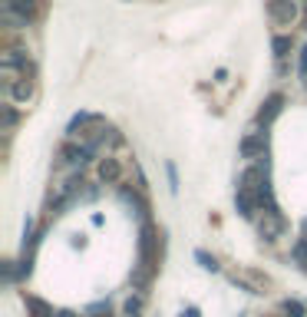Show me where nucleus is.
I'll use <instances>...</instances> for the list:
<instances>
[{
    "mask_svg": "<svg viewBox=\"0 0 307 317\" xmlns=\"http://www.w3.org/2000/svg\"><path fill=\"white\" fill-rule=\"evenodd\" d=\"M238 149H241V155L244 159H258V155H268V136H264V132H254V136H248V139H241V145H238Z\"/></svg>",
    "mask_w": 307,
    "mask_h": 317,
    "instance_id": "f257e3e1",
    "label": "nucleus"
},
{
    "mask_svg": "<svg viewBox=\"0 0 307 317\" xmlns=\"http://www.w3.org/2000/svg\"><path fill=\"white\" fill-rule=\"evenodd\" d=\"M281 106H284V96H281V93H271V96L264 99L261 112H258V122H261V126L274 122V119H277V112H281Z\"/></svg>",
    "mask_w": 307,
    "mask_h": 317,
    "instance_id": "f03ea898",
    "label": "nucleus"
},
{
    "mask_svg": "<svg viewBox=\"0 0 307 317\" xmlns=\"http://www.w3.org/2000/svg\"><path fill=\"white\" fill-rule=\"evenodd\" d=\"M264 215H268V221H261V235L268 241H274L284 231V218H281V211H264Z\"/></svg>",
    "mask_w": 307,
    "mask_h": 317,
    "instance_id": "7ed1b4c3",
    "label": "nucleus"
},
{
    "mask_svg": "<svg viewBox=\"0 0 307 317\" xmlns=\"http://www.w3.org/2000/svg\"><path fill=\"white\" fill-rule=\"evenodd\" d=\"M271 13H274L277 23H291L294 20V3H291V0H274V3H271Z\"/></svg>",
    "mask_w": 307,
    "mask_h": 317,
    "instance_id": "20e7f679",
    "label": "nucleus"
},
{
    "mask_svg": "<svg viewBox=\"0 0 307 317\" xmlns=\"http://www.w3.org/2000/svg\"><path fill=\"white\" fill-rule=\"evenodd\" d=\"M27 314L30 317H53V307L46 304V301H40V297H27Z\"/></svg>",
    "mask_w": 307,
    "mask_h": 317,
    "instance_id": "39448f33",
    "label": "nucleus"
},
{
    "mask_svg": "<svg viewBox=\"0 0 307 317\" xmlns=\"http://www.w3.org/2000/svg\"><path fill=\"white\" fill-rule=\"evenodd\" d=\"M119 175H122V169H119V162H116V159H106V162L99 165V178H102V182H119Z\"/></svg>",
    "mask_w": 307,
    "mask_h": 317,
    "instance_id": "423d86ee",
    "label": "nucleus"
},
{
    "mask_svg": "<svg viewBox=\"0 0 307 317\" xmlns=\"http://www.w3.org/2000/svg\"><path fill=\"white\" fill-rule=\"evenodd\" d=\"M281 314L284 317H304V304L301 301H281Z\"/></svg>",
    "mask_w": 307,
    "mask_h": 317,
    "instance_id": "0eeeda50",
    "label": "nucleus"
},
{
    "mask_svg": "<svg viewBox=\"0 0 307 317\" xmlns=\"http://www.w3.org/2000/svg\"><path fill=\"white\" fill-rule=\"evenodd\" d=\"M294 261L307 271V238H301V241L294 245Z\"/></svg>",
    "mask_w": 307,
    "mask_h": 317,
    "instance_id": "6e6552de",
    "label": "nucleus"
},
{
    "mask_svg": "<svg viewBox=\"0 0 307 317\" xmlns=\"http://www.w3.org/2000/svg\"><path fill=\"white\" fill-rule=\"evenodd\" d=\"M195 258L202 261V268H205V271H218V261H215L211 254H205V251H195Z\"/></svg>",
    "mask_w": 307,
    "mask_h": 317,
    "instance_id": "1a4fd4ad",
    "label": "nucleus"
},
{
    "mask_svg": "<svg viewBox=\"0 0 307 317\" xmlns=\"http://www.w3.org/2000/svg\"><path fill=\"white\" fill-rule=\"evenodd\" d=\"M287 50H291V36H274V53L287 56Z\"/></svg>",
    "mask_w": 307,
    "mask_h": 317,
    "instance_id": "9d476101",
    "label": "nucleus"
},
{
    "mask_svg": "<svg viewBox=\"0 0 307 317\" xmlns=\"http://www.w3.org/2000/svg\"><path fill=\"white\" fill-rule=\"evenodd\" d=\"M139 311H142V297H129V301H126V314L136 317Z\"/></svg>",
    "mask_w": 307,
    "mask_h": 317,
    "instance_id": "9b49d317",
    "label": "nucleus"
},
{
    "mask_svg": "<svg viewBox=\"0 0 307 317\" xmlns=\"http://www.w3.org/2000/svg\"><path fill=\"white\" fill-rule=\"evenodd\" d=\"M13 122H17V112L10 106H3V129H13Z\"/></svg>",
    "mask_w": 307,
    "mask_h": 317,
    "instance_id": "f8f14e48",
    "label": "nucleus"
},
{
    "mask_svg": "<svg viewBox=\"0 0 307 317\" xmlns=\"http://www.w3.org/2000/svg\"><path fill=\"white\" fill-rule=\"evenodd\" d=\"M13 96H17V99H30V83H17V86H13Z\"/></svg>",
    "mask_w": 307,
    "mask_h": 317,
    "instance_id": "ddd939ff",
    "label": "nucleus"
},
{
    "mask_svg": "<svg viewBox=\"0 0 307 317\" xmlns=\"http://www.w3.org/2000/svg\"><path fill=\"white\" fill-rule=\"evenodd\" d=\"M301 76H307V46L301 50Z\"/></svg>",
    "mask_w": 307,
    "mask_h": 317,
    "instance_id": "4468645a",
    "label": "nucleus"
},
{
    "mask_svg": "<svg viewBox=\"0 0 307 317\" xmlns=\"http://www.w3.org/2000/svg\"><path fill=\"white\" fill-rule=\"evenodd\" d=\"M182 317H198V307H188V311H185Z\"/></svg>",
    "mask_w": 307,
    "mask_h": 317,
    "instance_id": "2eb2a0df",
    "label": "nucleus"
},
{
    "mask_svg": "<svg viewBox=\"0 0 307 317\" xmlns=\"http://www.w3.org/2000/svg\"><path fill=\"white\" fill-rule=\"evenodd\" d=\"M60 317H79V314H73V311H60Z\"/></svg>",
    "mask_w": 307,
    "mask_h": 317,
    "instance_id": "dca6fc26",
    "label": "nucleus"
},
{
    "mask_svg": "<svg viewBox=\"0 0 307 317\" xmlns=\"http://www.w3.org/2000/svg\"><path fill=\"white\" fill-rule=\"evenodd\" d=\"M99 317H109V311H106V314H99Z\"/></svg>",
    "mask_w": 307,
    "mask_h": 317,
    "instance_id": "f3484780",
    "label": "nucleus"
}]
</instances>
